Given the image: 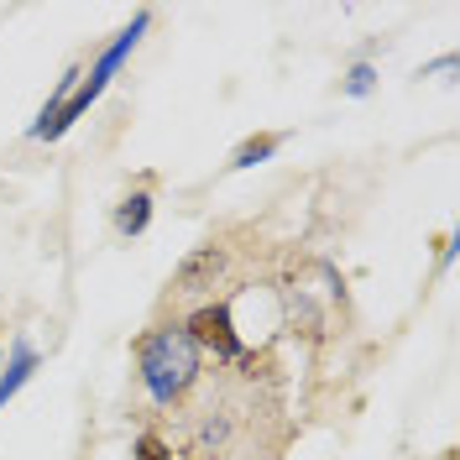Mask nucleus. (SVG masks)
<instances>
[{"label":"nucleus","mask_w":460,"mask_h":460,"mask_svg":"<svg viewBox=\"0 0 460 460\" xmlns=\"http://www.w3.org/2000/svg\"><path fill=\"white\" fill-rule=\"evenodd\" d=\"M278 387L257 382V361L235 356L220 376H199L183 398L178 450L183 460H272L278 445Z\"/></svg>","instance_id":"obj_1"},{"label":"nucleus","mask_w":460,"mask_h":460,"mask_svg":"<svg viewBox=\"0 0 460 460\" xmlns=\"http://www.w3.org/2000/svg\"><path fill=\"white\" fill-rule=\"evenodd\" d=\"M137 361H142V382L146 393L157 402H183L194 393V382H199V350L189 345L183 330H152L137 341Z\"/></svg>","instance_id":"obj_2"},{"label":"nucleus","mask_w":460,"mask_h":460,"mask_svg":"<svg viewBox=\"0 0 460 460\" xmlns=\"http://www.w3.org/2000/svg\"><path fill=\"white\" fill-rule=\"evenodd\" d=\"M226 272H230V246L204 241L199 252L178 267V278H172V298H199V293H209L215 283H226Z\"/></svg>","instance_id":"obj_3"},{"label":"nucleus","mask_w":460,"mask_h":460,"mask_svg":"<svg viewBox=\"0 0 460 460\" xmlns=\"http://www.w3.org/2000/svg\"><path fill=\"white\" fill-rule=\"evenodd\" d=\"M183 335H189L194 350H209L215 361H235V356H241V341H235V330H230L226 304H204V309H194V319H189Z\"/></svg>","instance_id":"obj_4"},{"label":"nucleus","mask_w":460,"mask_h":460,"mask_svg":"<svg viewBox=\"0 0 460 460\" xmlns=\"http://www.w3.org/2000/svg\"><path fill=\"white\" fill-rule=\"evenodd\" d=\"M146 220H152V194H146V189L126 194V199H120V209H115V230H120V235H142Z\"/></svg>","instance_id":"obj_5"},{"label":"nucleus","mask_w":460,"mask_h":460,"mask_svg":"<svg viewBox=\"0 0 460 460\" xmlns=\"http://www.w3.org/2000/svg\"><path fill=\"white\" fill-rule=\"evenodd\" d=\"M278 142H283V137H252V142H241L235 157H230V168H252V163H261V157H272Z\"/></svg>","instance_id":"obj_6"},{"label":"nucleus","mask_w":460,"mask_h":460,"mask_svg":"<svg viewBox=\"0 0 460 460\" xmlns=\"http://www.w3.org/2000/svg\"><path fill=\"white\" fill-rule=\"evenodd\" d=\"M137 460H172V445L163 439V434L146 429L142 439H137Z\"/></svg>","instance_id":"obj_7"},{"label":"nucleus","mask_w":460,"mask_h":460,"mask_svg":"<svg viewBox=\"0 0 460 460\" xmlns=\"http://www.w3.org/2000/svg\"><path fill=\"white\" fill-rule=\"evenodd\" d=\"M31 361H37V356H31V350H22V356H16V367H11V376H5V382H0V402L11 398V393H16V382H22V376L31 372Z\"/></svg>","instance_id":"obj_8"}]
</instances>
